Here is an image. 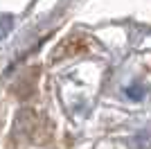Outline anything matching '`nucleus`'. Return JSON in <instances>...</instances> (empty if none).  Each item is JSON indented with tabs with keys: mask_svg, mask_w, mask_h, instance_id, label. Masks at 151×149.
<instances>
[]
</instances>
